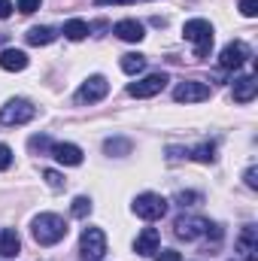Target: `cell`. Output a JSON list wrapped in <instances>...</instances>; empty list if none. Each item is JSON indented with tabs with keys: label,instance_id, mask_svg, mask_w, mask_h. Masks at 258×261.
<instances>
[{
	"label": "cell",
	"instance_id": "obj_23",
	"mask_svg": "<svg viewBox=\"0 0 258 261\" xmlns=\"http://www.w3.org/2000/svg\"><path fill=\"white\" fill-rule=\"evenodd\" d=\"M91 197H85V195H79V197H73V203H70V213L76 216V219H88L91 216Z\"/></svg>",
	"mask_w": 258,
	"mask_h": 261
},
{
	"label": "cell",
	"instance_id": "obj_15",
	"mask_svg": "<svg viewBox=\"0 0 258 261\" xmlns=\"http://www.w3.org/2000/svg\"><path fill=\"white\" fill-rule=\"evenodd\" d=\"M237 252L243 261H258V243H255V225H243L240 237H237Z\"/></svg>",
	"mask_w": 258,
	"mask_h": 261
},
{
	"label": "cell",
	"instance_id": "obj_24",
	"mask_svg": "<svg viewBox=\"0 0 258 261\" xmlns=\"http://www.w3.org/2000/svg\"><path fill=\"white\" fill-rule=\"evenodd\" d=\"M28 149H31L34 155H37V152L43 155V152H49V149H52V140H49L46 134H37V137H31V140H28Z\"/></svg>",
	"mask_w": 258,
	"mask_h": 261
},
{
	"label": "cell",
	"instance_id": "obj_26",
	"mask_svg": "<svg viewBox=\"0 0 258 261\" xmlns=\"http://www.w3.org/2000/svg\"><path fill=\"white\" fill-rule=\"evenodd\" d=\"M43 179H46V182H49V189H55V192H61V189L67 186V179L58 173V170H43Z\"/></svg>",
	"mask_w": 258,
	"mask_h": 261
},
{
	"label": "cell",
	"instance_id": "obj_25",
	"mask_svg": "<svg viewBox=\"0 0 258 261\" xmlns=\"http://www.w3.org/2000/svg\"><path fill=\"white\" fill-rule=\"evenodd\" d=\"M203 195L200 192H176L173 195V203H179V206H194V203H200Z\"/></svg>",
	"mask_w": 258,
	"mask_h": 261
},
{
	"label": "cell",
	"instance_id": "obj_13",
	"mask_svg": "<svg viewBox=\"0 0 258 261\" xmlns=\"http://www.w3.org/2000/svg\"><path fill=\"white\" fill-rule=\"evenodd\" d=\"M158 246H161V234H158V228H143V231H140V237L134 240V252H137L140 258L155 255V252H158Z\"/></svg>",
	"mask_w": 258,
	"mask_h": 261
},
{
	"label": "cell",
	"instance_id": "obj_7",
	"mask_svg": "<svg viewBox=\"0 0 258 261\" xmlns=\"http://www.w3.org/2000/svg\"><path fill=\"white\" fill-rule=\"evenodd\" d=\"M213 88L207 82H197V79H189V82H179L173 88V100L176 103H200V100H210Z\"/></svg>",
	"mask_w": 258,
	"mask_h": 261
},
{
	"label": "cell",
	"instance_id": "obj_4",
	"mask_svg": "<svg viewBox=\"0 0 258 261\" xmlns=\"http://www.w3.org/2000/svg\"><path fill=\"white\" fill-rule=\"evenodd\" d=\"M167 200L161 195H155V192H143V195L134 197V213L140 216V219H146V222H158V219H164L167 216Z\"/></svg>",
	"mask_w": 258,
	"mask_h": 261
},
{
	"label": "cell",
	"instance_id": "obj_12",
	"mask_svg": "<svg viewBox=\"0 0 258 261\" xmlns=\"http://www.w3.org/2000/svg\"><path fill=\"white\" fill-rule=\"evenodd\" d=\"M231 94H234V100H237V103H249V100H255V94H258V79L252 76V73H246V76H234Z\"/></svg>",
	"mask_w": 258,
	"mask_h": 261
},
{
	"label": "cell",
	"instance_id": "obj_16",
	"mask_svg": "<svg viewBox=\"0 0 258 261\" xmlns=\"http://www.w3.org/2000/svg\"><path fill=\"white\" fill-rule=\"evenodd\" d=\"M0 67H3L6 73H18V70L28 67V55H24L21 49H3V52H0Z\"/></svg>",
	"mask_w": 258,
	"mask_h": 261
},
{
	"label": "cell",
	"instance_id": "obj_21",
	"mask_svg": "<svg viewBox=\"0 0 258 261\" xmlns=\"http://www.w3.org/2000/svg\"><path fill=\"white\" fill-rule=\"evenodd\" d=\"M131 149H134V143H131L128 137H110L104 143V152L107 155H128Z\"/></svg>",
	"mask_w": 258,
	"mask_h": 261
},
{
	"label": "cell",
	"instance_id": "obj_9",
	"mask_svg": "<svg viewBox=\"0 0 258 261\" xmlns=\"http://www.w3.org/2000/svg\"><path fill=\"white\" fill-rule=\"evenodd\" d=\"M249 58H252V49H249L243 40H234V43H228V46L222 49V55H219V67H222V70H237V67L246 64Z\"/></svg>",
	"mask_w": 258,
	"mask_h": 261
},
{
	"label": "cell",
	"instance_id": "obj_33",
	"mask_svg": "<svg viewBox=\"0 0 258 261\" xmlns=\"http://www.w3.org/2000/svg\"><path fill=\"white\" fill-rule=\"evenodd\" d=\"M94 3H97V6H110V3H125V6H128V3H137V0H94Z\"/></svg>",
	"mask_w": 258,
	"mask_h": 261
},
{
	"label": "cell",
	"instance_id": "obj_20",
	"mask_svg": "<svg viewBox=\"0 0 258 261\" xmlns=\"http://www.w3.org/2000/svg\"><path fill=\"white\" fill-rule=\"evenodd\" d=\"M88 31H91V28H88V21H82V18H70V21L64 24V37H67V40H73V43L85 40V37H88Z\"/></svg>",
	"mask_w": 258,
	"mask_h": 261
},
{
	"label": "cell",
	"instance_id": "obj_10",
	"mask_svg": "<svg viewBox=\"0 0 258 261\" xmlns=\"http://www.w3.org/2000/svg\"><path fill=\"white\" fill-rule=\"evenodd\" d=\"M207 228H210V222L200 219V216H179V219L173 222V234H176L179 240H186V243H192V240H197V237H203Z\"/></svg>",
	"mask_w": 258,
	"mask_h": 261
},
{
	"label": "cell",
	"instance_id": "obj_28",
	"mask_svg": "<svg viewBox=\"0 0 258 261\" xmlns=\"http://www.w3.org/2000/svg\"><path fill=\"white\" fill-rule=\"evenodd\" d=\"M240 12L246 18H255L258 15V0H240Z\"/></svg>",
	"mask_w": 258,
	"mask_h": 261
},
{
	"label": "cell",
	"instance_id": "obj_19",
	"mask_svg": "<svg viewBox=\"0 0 258 261\" xmlns=\"http://www.w3.org/2000/svg\"><path fill=\"white\" fill-rule=\"evenodd\" d=\"M122 70L128 73V76H137V73H143L146 70V55H140V52H128V55H122Z\"/></svg>",
	"mask_w": 258,
	"mask_h": 261
},
{
	"label": "cell",
	"instance_id": "obj_6",
	"mask_svg": "<svg viewBox=\"0 0 258 261\" xmlns=\"http://www.w3.org/2000/svg\"><path fill=\"white\" fill-rule=\"evenodd\" d=\"M167 82H170V76H167V73H149V76H143V79L131 82L128 94H131V97H155V94H161V91H164V85H167Z\"/></svg>",
	"mask_w": 258,
	"mask_h": 261
},
{
	"label": "cell",
	"instance_id": "obj_18",
	"mask_svg": "<svg viewBox=\"0 0 258 261\" xmlns=\"http://www.w3.org/2000/svg\"><path fill=\"white\" fill-rule=\"evenodd\" d=\"M18 252H21L18 234H15L12 228H3V231H0V255H3V258H15Z\"/></svg>",
	"mask_w": 258,
	"mask_h": 261
},
{
	"label": "cell",
	"instance_id": "obj_2",
	"mask_svg": "<svg viewBox=\"0 0 258 261\" xmlns=\"http://www.w3.org/2000/svg\"><path fill=\"white\" fill-rule=\"evenodd\" d=\"M183 34H186L189 43H194V58L203 61L213 49V24L207 18H192V21L183 24Z\"/></svg>",
	"mask_w": 258,
	"mask_h": 261
},
{
	"label": "cell",
	"instance_id": "obj_17",
	"mask_svg": "<svg viewBox=\"0 0 258 261\" xmlns=\"http://www.w3.org/2000/svg\"><path fill=\"white\" fill-rule=\"evenodd\" d=\"M24 40H28V46H49V43L58 40V31L49 28V24H40V28H31L24 34Z\"/></svg>",
	"mask_w": 258,
	"mask_h": 261
},
{
	"label": "cell",
	"instance_id": "obj_5",
	"mask_svg": "<svg viewBox=\"0 0 258 261\" xmlns=\"http://www.w3.org/2000/svg\"><path fill=\"white\" fill-rule=\"evenodd\" d=\"M107 255V234L100 228H85L79 237V258L82 261H100Z\"/></svg>",
	"mask_w": 258,
	"mask_h": 261
},
{
	"label": "cell",
	"instance_id": "obj_32",
	"mask_svg": "<svg viewBox=\"0 0 258 261\" xmlns=\"http://www.w3.org/2000/svg\"><path fill=\"white\" fill-rule=\"evenodd\" d=\"M12 9H15V6H12V0H0V18H9V15H12Z\"/></svg>",
	"mask_w": 258,
	"mask_h": 261
},
{
	"label": "cell",
	"instance_id": "obj_11",
	"mask_svg": "<svg viewBox=\"0 0 258 261\" xmlns=\"http://www.w3.org/2000/svg\"><path fill=\"white\" fill-rule=\"evenodd\" d=\"M49 155H52L58 164H64V167H79V164H82V149H79L76 143H52Z\"/></svg>",
	"mask_w": 258,
	"mask_h": 261
},
{
	"label": "cell",
	"instance_id": "obj_27",
	"mask_svg": "<svg viewBox=\"0 0 258 261\" xmlns=\"http://www.w3.org/2000/svg\"><path fill=\"white\" fill-rule=\"evenodd\" d=\"M40 3H43V0H18V3H15V9H18V12H24V15H31V12H37V9H40Z\"/></svg>",
	"mask_w": 258,
	"mask_h": 261
},
{
	"label": "cell",
	"instance_id": "obj_31",
	"mask_svg": "<svg viewBox=\"0 0 258 261\" xmlns=\"http://www.w3.org/2000/svg\"><path fill=\"white\" fill-rule=\"evenodd\" d=\"M243 179H246L249 189H258V167H249V170L243 173Z\"/></svg>",
	"mask_w": 258,
	"mask_h": 261
},
{
	"label": "cell",
	"instance_id": "obj_1",
	"mask_svg": "<svg viewBox=\"0 0 258 261\" xmlns=\"http://www.w3.org/2000/svg\"><path fill=\"white\" fill-rule=\"evenodd\" d=\"M31 234L40 246H55L67 237V222L58 213H40L31 225Z\"/></svg>",
	"mask_w": 258,
	"mask_h": 261
},
{
	"label": "cell",
	"instance_id": "obj_14",
	"mask_svg": "<svg viewBox=\"0 0 258 261\" xmlns=\"http://www.w3.org/2000/svg\"><path fill=\"white\" fill-rule=\"evenodd\" d=\"M113 34H116L119 40H125V43H140V40L146 37V28H143L137 18H122V21H116Z\"/></svg>",
	"mask_w": 258,
	"mask_h": 261
},
{
	"label": "cell",
	"instance_id": "obj_8",
	"mask_svg": "<svg viewBox=\"0 0 258 261\" xmlns=\"http://www.w3.org/2000/svg\"><path fill=\"white\" fill-rule=\"evenodd\" d=\"M107 91H110V82H107V76H88L82 85H79V91H76V103H97V100H104L107 97Z\"/></svg>",
	"mask_w": 258,
	"mask_h": 261
},
{
	"label": "cell",
	"instance_id": "obj_29",
	"mask_svg": "<svg viewBox=\"0 0 258 261\" xmlns=\"http://www.w3.org/2000/svg\"><path fill=\"white\" fill-rule=\"evenodd\" d=\"M9 164H12V149L0 143V170H9Z\"/></svg>",
	"mask_w": 258,
	"mask_h": 261
},
{
	"label": "cell",
	"instance_id": "obj_30",
	"mask_svg": "<svg viewBox=\"0 0 258 261\" xmlns=\"http://www.w3.org/2000/svg\"><path fill=\"white\" fill-rule=\"evenodd\" d=\"M155 261H183V255L176 249H158V258Z\"/></svg>",
	"mask_w": 258,
	"mask_h": 261
},
{
	"label": "cell",
	"instance_id": "obj_22",
	"mask_svg": "<svg viewBox=\"0 0 258 261\" xmlns=\"http://www.w3.org/2000/svg\"><path fill=\"white\" fill-rule=\"evenodd\" d=\"M189 158L200 161V164H213V161H216V146H213V143H200V146L189 149Z\"/></svg>",
	"mask_w": 258,
	"mask_h": 261
},
{
	"label": "cell",
	"instance_id": "obj_3",
	"mask_svg": "<svg viewBox=\"0 0 258 261\" xmlns=\"http://www.w3.org/2000/svg\"><path fill=\"white\" fill-rule=\"evenodd\" d=\"M34 116H37V107L31 100H24V97H12V100H6L0 107V125H6V128L28 125Z\"/></svg>",
	"mask_w": 258,
	"mask_h": 261
}]
</instances>
